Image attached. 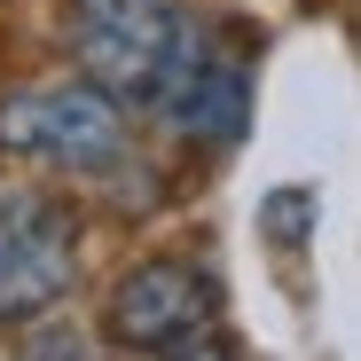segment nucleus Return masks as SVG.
I'll list each match as a JSON object with an SVG mask.
<instances>
[{
    "label": "nucleus",
    "instance_id": "f257e3e1",
    "mask_svg": "<svg viewBox=\"0 0 361 361\" xmlns=\"http://www.w3.org/2000/svg\"><path fill=\"white\" fill-rule=\"evenodd\" d=\"M0 149L87 173V165H110L126 149V126H118L102 87H32L16 102H0Z\"/></svg>",
    "mask_w": 361,
    "mask_h": 361
},
{
    "label": "nucleus",
    "instance_id": "39448f33",
    "mask_svg": "<svg viewBox=\"0 0 361 361\" xmlns=\"http://www.w3.org/2000/svg\"><path fill=\"white\" fill-rule=\"evenodd\" d=\"M110 314H118V338L126 345H173V338L212 322V283L197 267H180V259H149V267H134L118 283Z\"/></svg>",
    "mask_w": 361,
    "mask_h": 361
},
{
    "label": "nucleus",
    "instance_id": "f03ea898",
    "mask_svg": "<svg viewBox=\"0 0 361 361\" xmlns=\"http://www.w3.org/2000/svg\"><path fill=\"white\" fill-rule=\"evenodd\" d=\"M180 39H189L180 0H79V55L118 94H157Z\"/></svg>",
    "mask_w": 361,
    "mask_h": 361
},
{
    "label": "nucleus",
    "instance_id": "7ed1b4c3",
    "mask_svg": "<svg viewBox=\"0 0 361 361\" xmlns=\"http://www.w3.org/2000/svg\"><path fill=\"white\" fill-rule=\"evenodd\" d=\"M71 290V220L39 197H0V314H39Z\"/></svg>",
    "mask_w": 361,
    "mask_h": 361
},
{
    "label": "nucleus",
    "instance_id": "20e7f679",
    "mask_svg": "<svg viewBox=\"0 0 361 361\" xmlns=\"http://www.w3.org/2000/svg\"><path fill=\"white\" fill-rule=\"evenodd\" d=\"M244 94H252L244 63H235V55H220V47H204V39L189 32V39H180V55L165 63V79H157L149 102H165V118H173L180 134H212V142H228L235 126H244Z\"/></svg>",
    "mask_w": 361,
    "mask_h": 361
}]
</instances>
